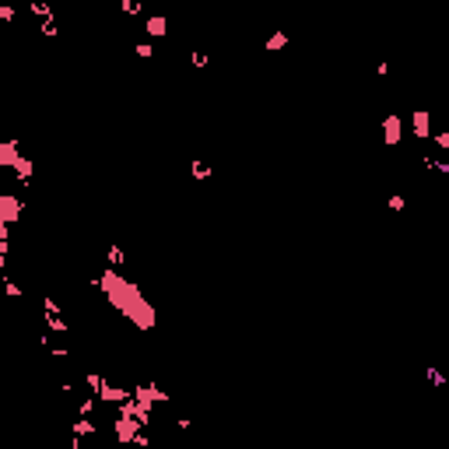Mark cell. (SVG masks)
Returning <instances> with one entry per match:
<instances>
[{"label":"cell","mask_w":449,"mask_h":449,"mask_svg":"<svg viewBox=\"0 0 449 449\" xmlns=\"http://www.w3.org/2000/svg\"><path fill=\"white\" fill-rule=\"evenodd\" d=\"M137 7H141V4H137V0H123V11H130V14H134V11H137Z\"/></svg>","instance_id":"obj_12"},{"label":"cell","mask_w":449,"mask_h":449,"mask_svg":"<svg viewBox=\"0 0 449 449\" xmlns=\"http://www.w3.org/2000/svg\"><path fill=\"white\" fill-rule=\"evenodd\" d=\"M382 130H386V144H400V116H386Z\"/></svg>","instance_id":"obj_3"},{"label":"cell","mask_w":449,"mask_h":449,"mask_svg":"<svg viewBox=\"0 0 449 449\" xmlns=\"http://www.w3.org/2000/svg\"><path fill=\"white\" fill-rule=\"evenodd\" d=\"M165 32H169V21H165L161 14L148 18V35H165Z\"/></svg>","instance_id":"obj_7"},{"label":"cell","mask_w":449,"mask_h":449,"mask_svg":"<svg viewBox=\"0 0 449 449\" xmlns=\"http://www.w3.org/2000/svg\"><path fill=\"white\" fill-rule=\"evenodd\" d=\"M285 46H288V35L285 32H274L270 42H267V49H285Z\"/></svg>","instance_id":"obj_8"},{"label":"cell","mask_w":449,"mask_h":449,"mask_svg":"<svg viewBox=\"0 0 449 449\" xmlns=\"http://www.w3.org/2000/svg\"><path fill=\"white\" fill-rule=\"evenodd\" d=\"M102 400H109V404H123L127 400V393L120 389V386H102V393H98Z\"/></svg>","instance_id":"obj_6"},{"label":"cell","mask_w":449,"mask_h":449,"mask_svg":"<svg viewBox=\"0 0 449 449\" xmlns=\"http://www.w3.org/2000/svg\"><path fill=\"white\" fill-rule=\"evenodd\" d=\"M411 123H414V134H418L421 141H428V137H432V127H428V113H414V120H411Z\"/></svg>","instance_id":"obj_4"},{"label":"cell","mask_w":449,"mask_h":449,"mask_svg":"<svg viewBox=\"0 0 449 449\" xmlns=\"http://www.w3.org/2000/svg\"><path fill=\"white\" fill-rule=\"evenodd\" d=\"M14 169H18V176H21V179H28V176H32V161H25V158H18V165H14Z\"/></svg>","instance_id":"obj_9"},{"label":"cell","mask_w":449,"mask_h":449,"mask_svg":"<svg viewBox=\"0 0 449 449\" xmlns=\"http://www.w3.org/2000/svg\"><path fill=\"white\" fill-rule=\"evenodd\" d=\"M102 285H105V292H109L113 305H116V309H123L134 323H141V326H151V323H154L148 302L137 295V288H134L130 281H123V277H116V274H105V277H102Z\"/></svg>","instance_id":"obj_1"},{"label":"cell","mask_w":449,"mask_h":449,"mask_svg":"<svg viewBox=\"0 0 449 449\" xmlns=\"http://www.w3.org/2000/svg\"><path fill=\"white\" fill-rule=\"evenodd\" d=\"M0 165H18V148H14V141H4V144H0Z\"/></svg>","instance_id":"obj_5"},{"label":"cell","mask_w":449,"mask_h":449,"mask_svg":"<svg viewBox=\"0 0 449 449\" xmlns=\"http://www.w3.org/2000/svg\"><path fill=\"white\" fill-rule=\"evenodd\" d=\"M435 144L439 148H449V134H435Z\"/></svg>","instance_id":"obj_11"},{"label":"cell","mask_w":449,"mask_h":449,"mask_svg":"<svg viewBox=\"0 0 449 449\" xmlns=\"http://www.w3.org/2000/svg\"><path fill=\"white\" fill-rule=\"evenodd\" d=\"M14 218H18V200L14 197H0V221L11 224Z\"/></svg>","instance_id":"obj_2"},{"label":"cell","mask_w":449,"mask_h":449,"mask_svg":"<svg viewBox=\"0 0 449 449\" xmlns=\"http://www.w3.org/2000/svg\"><path fill=\"white\" fill-rule=\"evenodd\" d=\"M389 207L393 211H404V197H389Z\"/></svg>","instance_id":"obj_10"}]
</instances>
